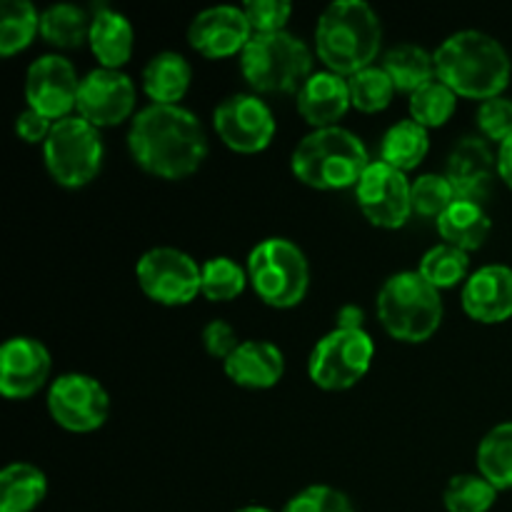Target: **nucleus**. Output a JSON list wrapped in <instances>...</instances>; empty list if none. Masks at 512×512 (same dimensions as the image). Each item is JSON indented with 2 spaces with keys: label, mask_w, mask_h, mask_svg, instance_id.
<instances>
[{
  "label": "nucleus",
  "mask_w": 512,
  "mask_h": 512,
  "mask_svg": "<svg viewBox=\"0 0 512 512\" xmlns=\"http://www.w3.org/2000/svg\"><path fill=\"white\" fill-rule=\"evenodd\" d=\"M235 512H273V510L260 508V505H250V508H240V510H235Z\"/></svg>",
  "instance_id": "c03bdc74"
},
{
  "label": "nucleus",
  "mask_w": 512,
  "mask_h": 512,
  "mask_svg": "<svg viewBox=\"0 0 512 512\" xmlns=\"http://www.w3.org/2000/svg\"><path fill=\"white\" fill-rule=\"evenodd\" d=\"M283 512H355L345 493L330 485H310L288 500Z\"/></svg>",
  "instance_id": "e433bc0d"
},
{
  "label": "nucleus",
  "mask_w": 512,
  "mask_h": 512,
  "mask_svg": "<svg viewBox=\"0 0 512 512\" xmlns=\"http://www.w3.org/2000/svg\"><path fill=\"white\" fill-rule=\"evenodd\" d=\"M363 310L358 305H343L338 310V328L343 330H363Z\"/></svg>",
  "instance_id": "79ce46f5"
},
{
  "label": "nucleus",
  "mask_w": 512,
  "mask_h": 512,
  "mask_svg": "<svg viewBox=\"0 0 512 512\" xmlns=\"http://www.w3.org/2000/svg\"><path fill=\"white\" fill-rule=\"evenodd\" d=\"M440 83L455 95L470 100H490L508 88L512 63L508 50L493 35L480 30H460L443 40L433 53Z\"/></svg>",
  "instance_id": "f03ea898"
},
{
  "label": "nucleus",
  "mask_w": 512,
  "mask_h": 512,
  "mask_svg": "<svg viewBox=\"0 0 512 512\" xmlns=\"http://www.w3.org/2000/svg\"><path fill=\"white\" fill-rule=\"evenodd\" d=\"M203 345L213 358L223 360L225 363V360L238 350L240 340L238 335H235V330L230 328L225 320H210V323L203 328Z\"/></svg>",
  "instance_id": "ea45409f"
},
{
  "label": "nucleus",
  "mask_w": 512,
  "mask_h": 512,
  "mask_svg": "<svg viewBox=\"0 0 512 512\" xmlns=\"http://www.w3.org/2000/svg\"><path fill=\"white\" fill-rule=\"evenodd\" d=\"M215 133L235 153L253 155L275 138V115L258 95L238 93L225 98L213 113Z\"/></svg>",
  "instance_id": "ddd939ff"
},
{
  "label": "nucleus",
  "mask_w": 512,
  "mask_h": 512,
  "mask_svg": "<svg viewBox=\"0 0 512 512\" xmlns=\"http://www.w3.org/2000/svg\"><path fill=\"white\" fill-rule=\"evenodd\" d=\"M383 43L378 13L365 0H335L315 25V50L330 73L350 75L370 68Z\"/></svg>",
  "instance_id": "7ed1b4c3"
},
{
  "label": "nucleus",
  "mask_w": 512,
  "mask_h": 512,
  "mask_svg": "<svg viewBox=\"0 0 512 512\" xmlns=\"http://www.w3.org/2000/svg\"><path fill=\"white\" fill-rule=\"evenodd\" d=\"M498 175L503 178V183L512 190V135L505 143H500L498 150Z\"/></svg>",
  "instance_id": "37998d69"
},
{
  "label": "nucleus",
  "mask_w": 512,
  "mask_h": 512,
  "mask_svg": "<svg viewBox=\"0 0 512 512\" xmlns=\"http://www.w3.org/2000/svg\"><path fill=\"white\" fill-rule=\"evenodd\" d=\"M48 413L70 433H93L108 420V390L83 373H65L48 390Z\"/></svg>",
  "instance_id": "9b49d317"
},
{
  "label": "nucleus",
  "mask_w": 512,
  "mask_h": 512,
  "mask_svg": "<svg viewBox=\"0 0 512 512\" xmlns=\"http://www.w3.org/2000/svg\"><path fill=\"white\" fill-rule=\"evenodd\" d=\"M140 290L160 305H188L198 298L203 268L178 248H153L135 265Z\"/></svg>",
  "instance_id": "9d476101"
},
{
  "label": "nucleus",
  "mask_w": 512,
  "mask_h": 512,
  "mask_svg": "<svg viewBox=\"0 0 512 512\" xmlns=\"http://www.w3.org/2000/svg\"><path fill=\"white\" fill-rule=\"evenodd\" d=\"M50 130H53V120H48L45 115L35 113L33 108L23 110V113L15 118V135L30 145L45 143L50 135Z\"/></svg>",
  "instance_id": "a19ab883"
},
{
  "label": "nucleus",
  "mask_w": 512,
  "mask_h": 512,
  "mask_svg": "<svg viewBox=\"0 0 512 512\" xmlns=\"http://www.w3.org/2000/svg\"><path fill=\"white\" fill-rule=\"evenodd\" d=\"M490 230H493V220L485 213L483 203H473V200H455L448 210L438 218V233L453 248L478 250L488 240Z\"/></svg>",
  "instance_id": "b1692460"
},
{
  "label": "nucleus",
  "mask_w": 512,
  "mask_h": 512,
  "mask_svg": "<svg viewBox=\"0 0 512 512\" xmlns=\"http://www.w3.org/2000/svg\"><path fill=\"white\" fill-rule=\"evenodd\" d=\"M375 345L365 330L335 328L315 343L308 358V375L318 388L338 393L358 385L368 375Z\"/></svg>",
  "instance_id": "1a4fd4ad"
},
{
  "label": "nucleus",
  "mask_w": 512,
  "mask_h": 512,
  "mask_svg": "<svg viewBox=\"0 0 512 512\" xmlns=\"http://www.w3.org/2000/svg\"><path fill=\"white\" fill-rule=\"evenodd\" d=\"M475 118H478V128L485 138L505 143L512 135V100L505 95L483 100Z\"/></svg>",
  "instance_id": "58836bf2"
},
{
  "label": "nucleus",
  "mask_w": 512,
  "mask_h": 512,
  "mask_svg": "<svg viewBox=\"0 0 512 512\" xmlns=\"http://www.w3.org/2000/svg\"><path fill=\"white\" fill-rule=\"evenodd\" d=\"M478 470L498 490H512V420L495 425L480 440Z\"/></svg>",
  "instance_id": "cd10ccee"
},
{
  "label": "nucleus",
  "mask_w": 512,
  "mask_h": 512,
  "mask_svg": "<svg viewBox=\"0 0 512 512\" xmlns=\"http://www.w3.org/2000/svg\"><path fill=\"white\" fill-rule=\"evenodd\" d=\"M498 500V488L483 475H455L448 483L443 503L448 512H488Z\"/></svg>",
  "instance_id": "72a5a7b5"
},
{
  "label": "nucleus",
  "mask_w": 512,
  "mask_h": 512,
  "mask_svg": "<svg viewBox=\"0 0 512 512\" xmlns=\"http://www.w3.org/2000/svg\"><path fill=\"white\" fill-rule=\"evenodd\" d=\"M495 173H498V155H493L488 140L470 135L460 140L450 153L445 178L450 180L460 200L480 203L488 198Z\"/></svg>",
  "instance_id": "a211bd4d"
},
{
  "label": "nucleus",
  "mask_w": 512,
  "mask_h": 512,
  "mask_svg": "<svg viewBox=\"0 0 512 512\" xmlns=\"http://www.w3.org/2000/svg\"><path fill=\"white\" fill-rule=\"evenodd\" d=\"M368 165L370 158L363 140L340 125L308 133L295 145L290 158L295 178L315 190H340L358 185Z\"/></svg>",
  "instance_id": "20e7f679"
},
{
  "label": "nucleus",
  "mask_w": 512,
  "mask_h": 512,
  "mask_svg": "<svg viewBox=\"0 0 512 512\" xmlns=\"http://www.w3.org/2000/svg\"><path fill=\"white\" fill-rule=\"evenodd\" d=\"M428 150V128L418 125L415 120H400V123L390 125L388 133L383 135L380 158H383V163L398 168L400 173H408V170L418 168V165L423 163Z\"/></svg>",
  "instance_id": "bb28decb"
},
{
  "label": "nucleus",
  "mask_w": 512,
  "mask_h": 512,
  "mask_svg": "<svg viewBox=\"0 0 512 512\" xmlns=\"http://www.w3.org/2000/svg\"><path fill=\"white\" fill-rule=\"evenodd\" d=\"M128 150L145 173L180 180L203 165L208 138L188 108L153 103L135 113L128 130Z\"/></svg>",
  "instance_id": "f257e3e1"
},
{
  "label": "nucleus",
  "mask_w": 512,
  "mask_h": 512,
  "mask_svg": "<svg viewBox=\"0 0 512 512\" xmlns=\"http://www.w3.org/2000/svg\"><path fill=\"white\" fill-rule=\"evenodd\" d=\"M223 365L225 375L248 390L275 388L285 373L283 350L268 340H245Z\"/></svg>",
  "instance_id": "412c9836"
},
{
  "label": "nucleus",
  "mask_w": 512,
  "mask_h": 512,
  "mask_svg": "<svg viewBox=\"0 0 512 512\" xmlns=\"http://www.w3.org/2000/svg\"><path fill=\"white\" fill-rule=\"evenodd\" d=\"M240 70L258 93H300L313 75V53L288 30L253 35L240 53Z\"/></svg>",
  "instance_id": "423d86ee"
},
{
  "label": "nucleus",
  "mask_w": 512,
  "mask_h": 512,
  "mask_svg": "<svg viewBox=\"0 0 512 512\" xmlns=\"http://www.w3.org/2000/svg\"><path fill=\"white\" fill-rule=\"evenodd\" d=\"M350 105H353V100H350L348 80L338 73H330V70L310 75L308 83L298 93L300 115L315 130L335 128L338 120L348 113Z\"/></svg>",
  "instance_id": "aec40b11"
},
{
  "label": "nucleus",
  "mask_w": 512,
  "mask_h": 512,
  "mask_svg": "<svg viewBox=\"0 0 512 512\" xmlns=\"http://www.w3.org/2000/svg\"><path fill=\"white\" fill-rule=\"evenodd\" d=\"M48 478L30 463H10L0 473V512H33L45 500Z\"/></svg>",
  "instance_id": "393cba45"
},
{
  "label": "nucleus",
  "mask_w": 512,
  "mask_h": 512,
  "mask_svg": "<svg viewBox=\"0 0 512 512\" xmlns=\"http://www.w3.org/2000/svg\"><path fill=\"white\" fill-rule=\"evenodd\" d=\"M80 80L73 63L63 55H43L35 60L25 75V100L28 108L45 115L48 120L70 118V110L78 108Z\"/></svg>",
  "instance_id": "4468645a"
},
{
  "label": "nucleus",
  "mask_w": 512,
  "mask_h": 512,
  "mask_svg": "<svg viewBox=\"0 0 512 512\" xmlns=\"http://www.w3.org/2000/svg\"><path fill=\"white\" fill-rule=\"evenodd\" d=\"M463 310L483 325L512 318V268L483 265L463 285Z\"/></svg>",
  "instance_id": "6ab92c4d"
},
{
  "label": "nucleus",
  "mask_w": 512,
  "mask_h": 512,
  "mask_svg": "<svg viewBox=\"0 0 512 512\" xmlns=\"http://www.w3.org/2000/svg\"><path fill=\"white\" fill-rule=\"evenodd\" d=\"M248 270L240 268L233 258H210L203 265V283H200V293L213 303H228L235 300L248 285Z\"/></svg>",
  "instance_id": "473e14b6"
},
{
  "label": "nucleus",
  "mask_w": 512,
  "mask_h": 512,
  "mask_svg": "<svg viewBox=\"0 0 512 512\" xmlns=\"http://www.w3.org/2000/svg\"><path fill=\"white\" fill-rule=\"evenodd\" d=\"M383 68L385 73L390 75V80L395 83V90H400V93L413 95L415 90H420L423 85L438 80L433 55L413 43H405L388 50L383 60Z\"/></svg>",
  "instance_id": "a878e982"
},
{
  "label": "nucleus",
  "mask_w": 512,
  "mask_h": 512,
  "mask_svg": "<svg viewBox=\"0 0 512 512\" xmlns=\"http://www.w3.org/2000/svg\"><path fill=\"white\" fill-rule=\"evenodd\" d=\"M410 190H413V183H408L405 173L383 160H375L355 185V198L370 223L385 230H398L413 215Z\"/></svg>",
  "instance_id": "f8f14e48"
},
{
  "label": "nucleus",
  "mask_w": 512,
  "mask_h": 512,
  "mask_svg": "<svg viewBox=\"0 0 512 512\" xmlns=\"http://www.w3.org/2000/svg\"><path fill=\"white\" fill-rule=\"evenodd\" d=\"M410 198H413V213L423 218H440L458 200V195L445 175L425 173L413 183Z\"/></svg>",
  "instance_id": "c9c22d12"
},
{
  "label": "nucleus",
  "mask_w": 512,
  "mask_h": 512,
  "mask_svg": "<svg viewBox=\"0 0 512 512\" xmlns=\"http://www.w3.org/2000/svg\"><path fill=\"white\" fill-rule=\"evenodd\" d=\"M135 108V83L123 70L98 68L80 80L78 113L95 128H110L130 118Z\"/></svg>",
  "instance_id": "2eb2a0df"
},
{
  "label": "nucleus",
  "mask_w": 512,
  "mask_h": 512,
  "mask_svg": "<svg viewBox=\"0 0 512 512\" xmlns=\"http://www.w3.org/2000/svg\"><path fill=\"white\" fill-rule=\"evenodd\" d=\"M48 348L35 338H10L0 348V393L10 400L33 398L50 378Z\"/></svg>",
  "instance_id": "dca6fc26"
},
{
  "label": "nucleus",
  "mask_w": 512,
  "mask_h": 512,
  "mask_svg": "<svg viewBox=\"0 0 512 512\" xmlns=\"http://www.w3.org/2000/svg\"><path fill=\"white\" fill-rule=\"evenodd\" d=\"M193 80L190 63L180 53L163 50L153 55L143 70V90L155 105H178Z\"/></svg>",
  "instance_id": "5701e85b"
},
{
  "label": "nucleus",
  "mask_w": 512,
  "mask_h": 512,
  "mask_svg": "<svg viewBox=\"0 0 512 512\" xmlns=\"http://www.w3.org/2000/svg\"><path fill=\"white\" fill-rule=\"evenodd\" d=\"M455 108H458V95L440 80H433L410 95V120L423 128L445 125L453 118Z\"/></svg>",
  "instance_id": "2f4dec72"
},
{
  "label": "nucleus",
  "mask_w": 512,
  "mask_h": 512,
  "mask_svg": "<svg viewBox=\"0 0 512 512\" xmlns=\"http://www.w3.org/2000/svg\"><path fill=\"white\" fill-rule=\"evenodd\" d=\"M243 10L248 15L253 35H265L285 30V23L293 13V5L288 0H250V3L243 5Z\"/></svg>",
  "instance_id": "4c0bfd02"
},
{
  "label": "nucleus",
  "mask_w": 512,
  "mask_h": 512,
  "mask_svg": "<svg viewBox=\"0 0 512 512\" xmlns=\"http://www.w3.org/2000/svg\"><path fill=\"white\" fill-rule=\"evenodd\" d=\"M253 38V28L243 8L215 5L193 18L188 28V43L205 58H230L243 53Z\"/></svg>",
  "instance_id": "f3484780"
},
{
  "label": "nucleus",
  "mask_w": 512,
  "mask_h": 512,
  "mask_svg": "<svg viewBox=\"0 0 512 512\" xmlns=\"http://www.w3.org/2000/svg\"><path fill=\"white\" fill-rule=\"evenodd\" d=\"M470 270V255L465 250L453 248L448 243H440L430 248L428 253L420 258L418 273L433 285L435 290H448L468 280Z\"/></svg>",
  "instance_id": "7c9ffc66"
},
{
  "label": "nucleus",
  "mask_w": 512,
  "mask_h": 512,
  "mask_svg": "<svg viewBox=\"0 0 512 512\" xmlns=\"http://www.w3.org/2000/svg\"><path fill=\"white\" fill-rule=\"evenodd\" d=\"M43 158L55 183L63 188H83L95 180L103 165L100 130L80 115L58 120L43 143Z\"/></svg>",
  "instance_id": "6e6552de"
},
{
  "label": "nucleus",
  "mask_w": 512,
  "mask_h": 512,
  "mask_svg": "<svg viewBox=\"0 0 512 512\" xmlns=\"http://www.w3.org/2000/svg\"><path fill=\"white\" fill-rule=\"evenodd\" d=\"M378 318L390 338L425 343L443 323V300L418 270H403L385 280L378 293Z\"/></svg>",
  "instance_id": "39448f33"
},
{
  "label": "nucleus",
  "mask_w": 512,
  "mask_h": 512,
  "mask_svg": "<svg viewBox=\"0 0 512 512\" xmlns=\"http://www.w3.org/2000/svg\"><path fill=\"white\" fill-rule=\"evenodd\" d=\"M248 280L270 308H295L310 288V265L303 250L285 238H268L248 255Z\"/></svg>",
  "instance_id": "0eeeda50"
},
{
  "label": "nucleus",
  "mask_w": 512,
  "mask_h": 512,
  "mask_svg": "<svg viewBox=\"0 0 512 512\" xmlns=\"http://www.w3.org/2000/svg\"><path fill=\"white\" fill-rule=\"evenodd\" d=\"M133 25L123 13H115L110 8L95 10L93 20H90V35L88 43L93 55L98 58L100 68L120 70L133 55Z\"/></svg>",
  "instance_id": "4be33fe9"
},
{
  "label": "nucleus",
  "mask_w": 512,
  "mask_h": 512,
  "mask_svg": "<svg viewBox=\"0 0 512 512\" xmlns=\"http://www.w3.org/2000/svg\"><path fill=\"white\" fill-rule=\"evenodd\" d=\"M348 85L353 108H358L360 113H380L388 108L395 95V83L390 75L385 73V68H375V65L355 73Z\"/></svg>",
  "instance_id": "f704fd0d"
},
{
  "label": "nucleus",
  "mask_w": 512,
  "mask_h": 512,
  "mask_svg": "<svg viewBox=\"0 0 512 512\" xmlns=\"http://www.w3.org/2000/svg\"><path fill=\"white\" fill-rule=\"evenodd\" d=\"M88 13L78 5L58 3L40 13V35L55 48H78L90 35Z\"/></svg>",
  "instance_id": "c85d7f7f"
},
{
  "label": "nucleus",
  "mask_w": 512,
  "mask_h": 512,
  "mask_svg": "<svg viewBox=\"0 0 512 512\" xmlns=\"http://www.w3.org/2000/svg\"><path fill=\"white\" fill-rule=\"evenodd\" d=\"M40 30V15L30 0H5L0 8V55L20 53L35 40Z\"/></svg>",
  "instance_id": "c756f323"
}]
</instances>
